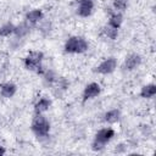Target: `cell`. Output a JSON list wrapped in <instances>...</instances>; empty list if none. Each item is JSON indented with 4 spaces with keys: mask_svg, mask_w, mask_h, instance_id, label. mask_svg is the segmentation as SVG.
I'll return each instance as SVG.
<instances>
[{
    "mask_svg": "<svg viewBox=\"0 0 156 156\" xmlns=\"http://www.w3.org/2000/svg\"><path fill=\"white\" fill-rule=\"evenodd\" d=\"M89 49V43L84 37L80 35H72L67 38L63 45V51L66 54L71 55H77V54H83Z\"/></svg>",
    "mask_w": 156,
    "mask_h": 156,
    "instance_id": "3957f363",
    "label": "cell"
},
{
    "mask_svg": "<svg viewBox=\"0 0 156 156\" xmlns=\"http://www.w3.org/2000/svg\"><path fill=\"white\" fill-rule=\"evenodd\" d=\"M41 77H43V82H44V84L46 87H52V84L56 82V79H57L58 76L56 74V72L54 69H48L46 68L45 73Z\"/></svg>",
    "mask_w": 156,
    "mask_h": 156,
    "instance_id": "2e32d148",
    "label": "cell"
},
{
    "mask_svg": "<svg viewBox=\"0 0 156 156\" xmlns=\"http://www.w3.org/2000/svg\"><path fill=\"white\" fill-rule=\"evenodd\" d=\"M43 61H44V52L39 50H33L27 54V56L23 60V65L26 69L38 76H43L46 71V68L43 65Z\"/></svg>",
    "mask_w": 156,
    "mask_h": 156,
    "instance_id": "6da1fadb",
    "label": "cell"
},
{
    "mask_svg": "<svg viewBox=\"0 0 156 156\" xmlns=\"http://www.w3.org/2000/svg\"><path fill=\"white\" fill-rule=\"evenodd\" d=\"M44 18V12L43 10L40 9H33V10H29L26 15H24V21L28 22L30 26L35 27L38 23H40Z\"/></svg>",
    "mask_w": 156,
    "mask_h": 156,
    "instance_id": "9c48e42d",
    "label": "cell"
},
{
    "mask_svg": "<svg viewBox=\"0 0 156 156\" xmlns=\"http://www.w3.org/2000/svg\"><path fill=\"white\" fill-rule=\"evenodd\" d=\"M112 9L117 12H124L128 9V0H113L112 1Z\"/></svg>",
    "mask_w": 156,
    "mask_h": 156,
    "instance_id": "d6986e66",
    "label": "cell"
},
{
    "mask_svg": "<svg viewBox=\"0 0 156 156\" xmlns=\"http://www.w3.org/2000/svg\"><path fill=\"white\" fill-rule=\"evenodd\" d=\"M15 27H16V24H13L11 22L4 23L2 26H0V37L6 38V37H10V35H13Z\"/></svg>",
    "mask_w": 156,
    "mask_h": 156,
    "instance_id": "ac0fdd59",
    "label": "cell"
},
{
    "mask_svg": "<svg viewBox=\"0 0 156 156\" xmlns=\"http://www.w3.org/2000/svg\"><path fill=\"white\" fill-rule=\"evenodd\" d=\"M101 34L106 38V39H110V40H116L117 37H118V29L106 24L105 27H102V30H101Z\"/></svg>",
    "mask_w": 156,
    "mask_h": 156,
    "instance_id": "e0dca14e",
    "label": "cell"
},
{
    "mask_svg": "<svg viewBox=\"0 0 156 156\" xmlns=\"http://www.w3.org/2000/svg\"><path fill=\"white\" fill-rule=\"evenodd\" d=\"M17 91V85L12 82H5L0 85V95L5 99H11Z\"/></svg>",
    "mask_w": 156,
    "mask_h": 156,
    "instance_id": "8fae6325",
    "label": "cell"
},
{
    "mask_svg": "<svg viewBox=\"0 0 156 156\" xmlns=\"http://www.w3.org/2000/svg\"><path fill=\"white\" fill-rule=\"evenodd\" d=\"M121 119V111L118 108H112L108 110L104 113L102 116V121L107 124H115Z\"/></svg>",
    "mask_w": 156,
    "mask_h": 156,
    "instance_id": "5bb4252c",
    "label": "cell"
},
{
    "mask_svg": "<svg viewBox=\"0 0 156 156\" xmlns=\"http://www.w3.org/2000/svg\"><path fill=\"white\" fill-rule=\"evenodd\" d=\"M141 61H143V58L139 54L132 52V54L126 56V58L123 61V65H122V69L124 72H132L141 65Z\"/></svg>",
    "mask_w": 156,
    "mask_h": 156,
    "instance_id": "52a82bcc",
    "label": "cell"
},
{
    "mask_svg": "<svg viewBox=\"0 0 156 156\" xmlns=\"http://www.w3.org/2000/svg\"><path fill=\"white\" fill-rule=\"evenodd\" d=\"M51 124L44 113H34L30 123V130L38 139H46L50 134Z\"/></svg>",
    "mask_w": 156,
    "mask_h": 156,
    "instance_id": "7a4b0ae2",
    "label": "cell"
},
{
    "mask_svg": "<svg viewBox=\"0 0 156 156\" xmlns=\"http://www.w3.org/2000/svg\"><path fill=\"white\" fill-rule=\"evenodd\" d=\"M51 107V100L46 96H41L34 104V113H45Z\"/></svg>",
    "mask_w": 156,
    "mask_h": 156,
    "instance_id": "4fadbf2b",
    "label": "cell"
},
{
    "mask_svg": "<svg viewBox=\"0 0 156 156\" xmlns=\"http://www.w3.org/2000/svg\"><path fill=\"white\" fill-rule=\"evenodd\" d=\"M5 154H6V149H5L4 146L0 145V156H4Z\"/></svg>",
    "mask_w": 156,
    "mask_h": 156,
    "instance_id": "ffe728a7",
    "label": "cell"
},
{
    "mask_svg": "<svg viewBox=\"0 0 156 156\" xmlns=\"http://www.w3.org/2000/svg\"><path fill=\"white\" fill-rule=\"evenodd\" d=\"M108 10V21H107V24L116 28V29H119L122 23H123V13L122 12H117L115 11L113 9H106Z\"/></svg>",
    "mask_w": 156,
    "mask_h": 156,
    "instance_id": "30bf717a",
    "label": "cell"
},
{
    "mask_svg": "<svg viewBox=\"0 0 156 156\" xmlns=\"http://www.w3.org/2000/svg\"><path fill=\"white\" fill-rule=\"evenodd\" d=\"M76 4H77L76 13L79 17L87 18L93 15L95 9V2L93 0H80V1H76Z\"/></svg>",
    "mask_w": 156,
    "mask_h": 156,
    "instance_id": "8992f818",
    "label": "cell"
},
{
    "mask_svg": "<svg viewBox=\"0 0 156 156\" xmlns=\"http://www.w3.org/2000/svg\"><path fill=\"white\" fill-rule=\"evenodd\" d=\"M116 132L111 127H105L98 130V133L94 136V140L91 143V149L94 151H101L105 149V146L115 138Z\"/></svg>",
    "mask_w": 156,
    "mask_h": 156,
    "instance_id": "277c9868",
    "label": "cell"
},
{
    "mask_svg": "<svg viewBox=\"0 0 156 156\" xmlns=\"http://www.w3.org/2000/svg\"><path fill=\"white\" fill-rule=\"evenodd\" d=\"M155 95H156V85L154 83L143 85L139 91V96L143 99H152Z\"/></svg>",
    "mask_w": 156,
    "mask_h": 156,
    "instance_id": "9a60e30c",
    "label": "cell"
},
{
    "mask_svg": "<svg viewBox=\"0 0 156 156\" xmlns=\"http://www.w3.org/2000/svg\"><path fill=\"white\" fill-rule=\"evenodd\" d=\"M32 28H34V27H33V26H30L28 22H26V21L23 20V21H22L20 24H16L13 35H15L17 39H22V38L27 37V35L30 33Z\"/></svg>",
    "mask_w": 156,
    "mask_h": 156,
    "instance_id": "7c38bea8",
    "label": "cell"
},
{
    "mask_svg": "<svg viewBox=\"0 0 156 156\" xmlns=\"http://www.w3.org/2000/svg\"><path fill=\"white\" fill-rule=\"evenodd\" d=\"M117 66H118V62H117V58L113 57V56H110L105 60H102L94 69L95 73L98 74H102V76H107V74H111L113 73L116 69H117Z\"/></svg>",
    "mask_w": 156,
    "mask_h": 156,
    "instance_id": "5b68a950",
    "label": "cell"
},
{
    "mask_svg": "<svg viewBox=\"0 0 156 156\" xmlns=\"http://www.w3.org/2000/svg\"><path fill=\"white\" fill-rule=\"evenodd\" d=\"M101 93V87L99 83L96 82H91L89 84H87L83 89V93H82V98H83V102L88 101V100H91V99H95L100 95Z\"/></svg>",
    "mask_w": 156,
    "mask_h": 156,
    "instance_id": "ba28073f",
    "label": "cell"
},
{
    "mask_svg": "<svg viewBox=\"0 0 156 156\" xmlns=\"http://www.w3.org/2000/svg\"><path fill=\"white\" fill-rule=\"evenodd\" d=\"M76 1H80V0H76ZM93 1H94V0H93Z\"/></svg>",
    "mask_w": 156,
    "mask_h": 156,
    "instance_id": "44dd1931",
    "label": "cell"
}]
</instances>
